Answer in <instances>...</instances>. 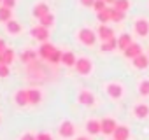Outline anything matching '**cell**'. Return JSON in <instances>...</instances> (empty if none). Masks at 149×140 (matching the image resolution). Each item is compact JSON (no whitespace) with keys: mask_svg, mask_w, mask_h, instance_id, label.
Returning <instances> with one entry per match:
<instances>
[{"mask_svg":"<svg viewBox=\"0 0 149 140\" xmlns=\"http://www.w3.org/2000/svg\"><path fill=\"white\" fill-rule=\"evenodd\" d=\"M2 51H6V42L0 39V53H2Z\"/></svg>","mask_w":149,"mask_h":140,"instance_id":"74e56055","label":"cell"},{"mask_svg":"<svg viewBox=\"0 0 149 140\" xmlns=\"http://www.w3.org/2000/svg\"><path fill=\"white\" fill-rule=\"evenodd\" d=\"M30 33H32L33 39H37V40H40V42H46V40L49 39V28H46V26H42V25L33 26Z\"/></svg>","mask_w":149,"mask_h":140,"instance_id":"277c9868","label":"cell"},{"mask_svg":"<svg viewBox=\"0 0 149 140\" xmlns=\"http://www.w3.org/2000/svg\"><path fill=\"white\" fill-rule=\"evenodd\" d=\"M114 140H128V137H130V130L126 128V126H118L116 130H114Z\"/></svg>","mask_w":149,"mask_h":140,"instance_id":"9a60e30c","label":"cell"},{"mask_svg":"<svg viewBox=\"0 0 149 140\" xmlns=\"http://www.w3.org/2000/svg\"><path fill=\"white\" fill-rule=\"evenodd\" d=\"M139 93H140L142 96L149 95V79H144V81L140 82V86H139Z\"/></svg>","mask_w":149,"mask_h":140,"instance_id":"f1b7e54d","label":"cell"},{"mask_svg":"<svg viewBox=\"0 0 149 140\" xmlns=\"http://www.w3.org/2000/svg\"><path fill=\"white\" fill-rule=\"evenodd\" d=\"M105 89H107V93H109L111 98H121L123 96V86L118 84V82H109L105 86Z\"/></svg>","mask_w":149,"mask_h":140,"instance_id":"5b68a950","label":"cell"},{"mask_svg":"<svg viewBox=\"0 0 149 140\" xmlns=\"http://www.w3.org/2000/svg\"><path fill=\"white\" fill-rule=\"evenodd\" d=\"M6 28H7V32H9V33L18 35V33L21 32V23H18L16 19H11V21H7V23H6Z\"/></svg>","mask_w":149,"mask_h":140,"instance_id":"44dd1931","label":"cell"},{"mask_svg":"<svg viewBox=\"0 0 149 140\" xmlns=\"http://www.w3.org/2000/svg\"><path fill=\"white\" fill-rule=\"evenodd\" d=\"M60 135L65 137V138L72 137V135H74V124H72L70 121H63V123L60 124Z\"/></svg>","mask_w":149,"mask_h":140,"instance_id":"30bf717a","label":"cell"},{"mask_svg":"<svg viewBox=\"0 0 149 140\" xmlns=\"http://www.w3.org/2000/svg\"><path fill=\"white\" fill-rule=\"evenodd\" d=\"M37 140H53V137L49 133H39L37 135Z\"/></svg>","mask_w":149,"mask_h":140,"instance_id":"e575fe53","label":"cell"},{"mask_svg":"<svg viewBox=\"0 0 149 140\" xmlns=\"http://www.w3.org/2000/svg\"><path fill=\"white\" fill-rule=\"evenodd\" d=\"M97 19L100 21V25H107V23L111 21V7H107V9L97 12Z\"/></svg>","mask_w":149,"mask_h":140,"instance_id":"603a6c76","label":"cell"},{"mask_svg":"<svg viewBox=\"0 0 149 140\" xmlns=\"http://www.w3.org/2000/svg\"><path fill=\"white\" fill-rule=\"evenodd\" d=\"M93 9H95L97 12H100V11L107 9V2H105V0H95V4H93Z\"/></svg>","mask_w":149,"mask_h":140,"instance_id":"1f68e13d","label":"cell"},{"mask_svg":"<svg viewBox=\"0 0 149 140\" xmlns=\"http://www.w3.org/2000/svg\"><path fill=\"white\" fill-rule=\"evenodd\" d=\"M105 2H107V4H114V0H105Z\"/></svg>","mask_w":149,"mask_h":140,"instance_id":"ab89813d","label":"cell"},{"mask_svg":"<svg viewBox=\"0 0 149 140\" xmlns=\"http://www.w3.org/2000/svg\"><path fill=\"white\" fill-rule=\"evenodd\" d=\"M100 124H102V131H104L105 135L114 133V130L118 128V124H116V121H114V119H104Z\"/></svg>","mask_w":149,"mask_h":140,"instance_id":"5bb4252c","label":"cell"},{"mask_svg":"<svg viewBox=\"0 0 149 140\" xmlns=\"http://www.w3.org/2000/svg\"><path fill=\"white\" fill-rule=\"evenodd\" d=\"M77 140H88V138H86V137H79Z\"/></svg>","mask_w":149,"mask_h":140,"instance_id":"f35d334b","label":"cell"},{"mask_svg":"<svg viewBox=\"0 0 149 140\" xmlns=\"http://www.w3.org/2000/svg\"><path fill=\"white\" fill-rule=\"evenodd\" d=\"M21 60H23V61H32V60H35V51L26 49V51L21 54Z\"/></svg>","mask_w":149,"mask_h":140,"instance_id":"4dcf8cb0","label":"cell"},{"mask_svg":"<svg viewBox=\"0 0 149 140\" xmlns=\"http://www.w3.org/2000/svg\"><path fill=\"white\" fill-rule=\"evenodd\" d=\"M39 21H40V25H42V26H46V28H51V26L54 25V16H53V14L49 12V14L42 16V18H40Z\"/></svg>","mask_w":149,"mask_h":140,"instance_id":"4316f807","label":"cell"},{"mask_svg":"<svg viewBox=\"0 0 149 140\" xmlns=\"http://www.w3.org/2000/svg\"><path fill=\"white\" fill-rule=\"evenodd\" d=\"M11 19H13V9L2 6V7H0V21H2V23H7V21H11Z\"/></svg>","mask_w":149,"mask_h":140,"instance_id":"cb8c5ba5","label":"cell"},{"mask_svg":"<svg viewBox=\"0 0 149 140\" xmlns=\"http://www.w3.org/2000/svg\"><path fill=\"white\" fill-rule=\"evenodd\" d=\"M33 16L37 18V19H40L42 16H46V14H49V6L47 4H44V2H39V4H35L33 6Z\"/></svg>","mask_w":149,"mask_h":140,"instance_id":"ba28073f","label":"cell"},{"mask_svg":"<svg viewBox=\"0 0 149 140\" xmlns=\"http://www.w3.org/2000/svg\"><path fill=\"white\" fill-rule=\"evenodd\" d=\"M74 67H76L77 74H81V76H88V74H91V70H93V63L86 56L77 58V61H76V65H74Z\"/></svg>","mask_w":149,"mask_h":140,"instance_id":"7a4b0ae2","label":"cell"},{"mask_svg":"<svg viewBox=\"0 0 149 140\" xmlns=\"http://www.w3.org/2000/svg\"><path fill=\"white\" fill-rule=\"evenodd\" d=\"M132 63H133V67H135V68L142 70V68H147V65H149V58H147L146 54H139L137 58H133V60H132Z\"/></svg>","mask_w":149,"mask_h":140,"instance_id":"7c38bea8","label":"cell"},{"mask_svg":"<svg viewBox=\"0 0 149 140\" xmlns=\"http://www.w3.org/2000/svg\"><path fill=\"white\" fill-rule=\"evenodd\" d=\"M14 61V51L6 47V51L0 53V63H4V65H11Z\"/></svg>","mask_w":149,"mask_h":140,"instance_id":"2e32d148","label":"cell"},{"mask_svg":"<svg viewBox=\"0 0 149 140\" xmlns=\"http://www.w3.org/2000/svg\"><path fill=\"white\" fill-rule=\"evenodd\" d=\"M133 28H135V33H137L139 37H147V35H149V21L144 19V18H139V19L135 21Z\"/></svg>","mask_w":149,"mask_h":140,"instance_id":"3957f363","label":"cell"},{"mask_svg":"<svg viewBox=\"0 0 149 140\" xmlns=\"http://www.w3.org/2000/svg\"><path fill=\"white\" fill-rule=\"evenodd\" d=\"M135 116H137V117H147V116H149V107H147L146 103H139V105L135 107Z\"/></svg>","mask_w":149,"mask_h":140,"instance_id":"484cf974","label":"cell"},{"mask_svg":"<svg viewBox=\"0 0 149 140\" xmlns=\"http://www.w3.org/2000/svg\"><path fill=\"white\" fill-rule=\"evenodd\" d=\"M61 54H63V53H61L60 49H54V53L51 54V58H49L47 61H49V63H61Z\"/></svg>","mask_w":149,"mask_h":140,"instance_id":"f546056e","label":"cell"},{"mask_svg":"<svg viewBox=\"0 0 149 140\" xmlns=\"http://www.w3.org/2000/svg\"><path fill=\"white\" fill-rule=\"evenodd\" d=\"M76 61H77V58H76V54H74L72 51H65L61 54V63L65 67H74V65H76Z\"/></svg>","mask_w":149,"mask_h":140,"instance_id":"8fae6325","label":"cell"},{"mask_svg":"<svg viewBox=\"0 0 149 140\" xmlns=\"http://www.w3.org/2000/svg\"><path fill=\"white\" fill-rule=\"evenodd\" d=\"M21 140H37V137H33L32 133H26V135L21 137Z\"/></svg>","mask_w":149,"mask_h":140,"instance_id":"8d00e7d4","label":"cell"},{"mask_svg":"<svg viewBox=\"0 0 149 140\" xmlns=\"http://www.w3.org/2000/svg\"><path fill=\"white\" fill-rule=\"evenodd\" d=\"M123 19H125V12L119 11V9H116V7H111V21L119 23V21H123Z\"/></svg>","mask_w":149,"mask_h":140,"instance_id":"d4e9b609","label":"cell"},{"mask_svg":"<svg viewBox=\"0 0 149 140\" xmlns=\"http://www.w3.org/2000/svg\"><path fill=\"white\" fill-rule=\"evenodd\" d=\"M97 35L102 39V42L104 40H111V39H114V30L111 26H107V25H100L98 30H97Z\"/></svg>","mask_w":149,"mask_h":140,"instance_id":"8992f818","label":"cell"},{"mask_svg":"<svg viewBox=\"0 0 149 140\" xmlns=\"http://www.w3.org/2000/svg\"><path fill=\"white\" fill-rule=\"evenodd\" d=\"M26 91H28V103H32V105H37V103L42 100V93H40L39 89L32 88V89H26Z\"/></svg>","mask_w":149,"mask_h":140,"instance_id":"d6986e66","label":"cell"},{"mask_svg":"<svg viewBox=\"0 0 149 140\" xmlns=\"http://www.w3.org/2000/svg\"><path fill=\"white\" fill-rule=\"evenodd\" d=\"M54 49H56V47H54L51 42H42V46L39 47V54H40L44 60H49V58H51V54L54 53Z\"/></svg>","mask_w":149,"mask_h":140,"instance_id":"9c48e42d","label":"cell"},{"mask_svg":"<svg viewBox=\"0 0 149 140\" xmlns=\"http://www.w3.org/2000/svg\"><path fill=\"white\" fill-rule=\"evenodd\" d=\"M97 32H93L91 28H81L79 32H77V39H79V42L81 44H84V46H88V47H91V46H95V42H97Z\"/></svg>","mask_w":149,"mask_h":140,"instance_id":"6da1fadb","label":"cell"},{"mask_svg":"<svg viewBox=\"0 0 149 140\" xmlns=\"http://www.w3.org/2000/svg\"><path fill=\"white\" fill-rule=\"evenodd\" d=\"M114 7L123 11V12H126L128 7H130V2H128V0H114Z\"/></svg>","mask_w":149,"mask_h":140,"instance_id":"83f0119b","label":"cell"},{"mask_svg":"<svg viewBox=\"0 0 149 140\" xmlns=\"http://www.w3.org/2000/svg\"><path fill=\"white\" fill-rule=\"evenodd\" d=\"M79 102L83 105H93L95 103V96L91 95V91H81L79 93Z\"/></svg>","mask_w":149,"mask_h":140,"instance_id":"ffe728a7","label":"cell"},{"mask_svg":"<svg viewBox=\"0 0 149 140\" xmlns=\"http://www.w3.org/2000/svg\"><path fill=\"white\" fill-rule=\"evenodd\" d=\"M114 49H118V39H116V37L111 39V40H104L102 46H100V51H102V53H111V51H114Z\"/></svg>","mask_w":149,"mask_h":140,"instance_id":"ac0fdd59","label":"cell"},{"mask_svg":"<svg viewBox=\"0 0 149 140\" xmlns=\"http://www.w3.org/2000/svg\"><path fill=\"white\" fill-rule=\"evenodd\" d=\"M2 6H6V7L13 9V7L16 6V0H2Z\"/></svg>","mask_w":149,"mask_h":140,"instance_id":"836d02e7","label":"cell"},{"mask_svg":"<svg viewBox=\"0 0 149 140\" xmlns=\"http://www.w3.org/2000/svg\"><path fill=\"white\" fill-rule=\"evenodd\" d=\"M86 131L88 133H91V135H97V133H100L102 131V124L98 123V121H88L86 123Z\"/></svg>","mask_w":149,"mask_h":140,"instance_id":"7402d4cb","label":"cell"},{"mask_svg":"<svg viewBox=\"0 0 149 140\" xmlns=\"http://www.w3.org/2000/svg\"><path fill=\"white\" fill-rule=\"evenodd\" d=\"M125 56L126 58H130V60H133V58H137L139 54H142V47H140V44H137V42H133L132 46H128L125 51Z\"/></svg>","mask_w":149,"mask_h":140,"instance_id":"52a82bcc","label":"cell"},{"mask_svg":"<svg viewBox=\"0 0 149 140\" xmlns=\"http://www.w3.org/2000/svg\"><path fill=\"white\" fill-rule=\"evenodd\" d=\"M133 44V40H132V35L130 33H123V35H119V39H118V47L121 49V51H125L128 46H132Z\"/></svg>","mask_w":149,"mask_h":140,"instance_id":"e0dca14e","label":"cell"},{"mask_svg":"<svg viewBox=\"0 0 149 140\" xmlns=\"http://www.w3.org/2000/svg\"><path fill=\"white\" fill-rule=\"evenodd\" d=\"M81 4H83L84 7H93V4H95V0H81Z\"/></svg>","mask_w":149,"mask_h":140,"instance_id":"d590c367","label":"cell"},{"mask_svg":"<svg viewBox=\"0 0 149 140\" xmlns=\"http://www.w3.org/2000/svg\"><path fill=\"white\" fill-rule=\"evenodd\" d=\"M14 102H16L18 105H21V107L28 105V91H26V89H19V91H16V95H14Z\"/></svg>","mask_w":149,"mask_h":140,"instance_id":"4fadbf2b","label":"cell"},{"mask_svg":"<svg viewBox=\"0 0 149 140\" xmlns=\"http://www.w3.org/2000/svg\"><path fill=\"white\" fill-rule=\"evenodd\" d=\"M11 74V70H9V65H4V63H0V77H7Z\"/></svg>","mask_w":149,"mask_h":140,"instance_id":"d6a6232c","label":"cell"},{"mask_svg":"<svg viewBox=\"0 0 149 140\" xmlns=\"http://www.w3.org/2000/svg\"><path fill=\"white\" fill-rule=\"evenodd\" d=\"M0 4H2V0H0Z\"/></svg>","mask_w":149,"mask_h":140,"instance_id":"60d3db41","label":"cell"}]
</instances>
